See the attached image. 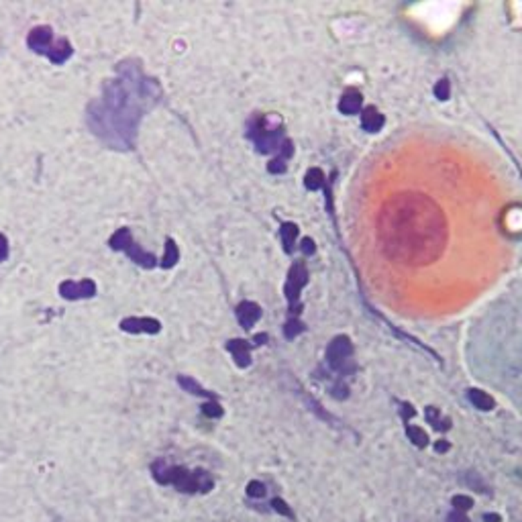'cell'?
<instances>
[{"mask_svg":"<svg viewBox=\"0 0 522 522\" xmlns=\"http://www.w3.org/2000/svg\"><path fill=\"white\" fill-rule=\"evenodd\" d=\"M247 139L263 155H278L288 137L278 115H253L247 121Z\"/></svg>","mask_w":522,"mask_h":522,"instance_id":"obj_3","label":"cell"},{"mask_svg":"<svg viewBox=\"0 0 522 522\" xmlns=\"http://www.w3.org/2000/svg\"><path fill=\"white\" fill-rule=\"evenodd\" d=\"M304 186L308 190H320L325 186V174L320 168H310L304 175Z\"/></svg>","mask_w":522,"mask_h":522,"instance_id":"obj_19","label":"cell"},{"mask_svg":"<svg viewBox=\"0 0 522 522\" xmlns=\"http://www.w3.org/2000/svg\"><path fill=\"white\" fill-rule=\"evenodd\" d=\"M435 96L438 100H447L451 96V84L449 80H438L435 84Z\"/></svg>","mask_w":522,"mask_h":522,"instance_id":"obj_25","label":"cell"},{"mask_svg":"<svg viewBox=\"0 0 522 522\" xmlns=\"http://www.w3.org/2000/svg\"><path fill=\"white\" fill-rule=\"evenodd\" d=\"M265 343H269V335H267V333H258V335H253V339H251V345H255V347L265 345Z\"/></svg>","mask_w":522,"mask_h":522,"instance_id":"obj_30","label":"cell"},{"mask_svg":"<svg viewBox=\"0 0 522 522\" xmlns=\"http://www.w3.org/2000/svg\"><path fill=\"white\" fill-rule=\"evenodd\" d=\"M286 170H288V164H286V160L273 157V160H269V164H267V172H269V174L282 175V174H286Z\"/></svg>","mask_w":522,"mask_h":522,"instance_id":"obj_24","label":"cell"},{"mask_svg":"<svg viewBox=\"0 0 522 522\" xmlns=\"http://www.w3.org/2000/svg\"><path fill=\"white\" fill-rule=\"evenodd\" d=\"M378 233L386 258L404 265H429L447 243L443 211L425 194H396L384 204Z\"/></svg>","mask_w":522,"mask_h":522,"instance_id":"obj_2","label":"cell"},{"mask_svg":"<svg viewBox=\"0 0 522 522\" xmlns=\"http://www.w3.org/2000/svg\"><path fill=\"white\" fill-rule=\"evenodd\" d=\"M308 284V269H306L304 261H294L290 271H288V278H286V284H284V294H286V300L290 304V312L296 314L300 312V292Z\"/></svg>","mask_w":522,"mask_h":522,"instance_id":"obj_5","label":"cell"},{"mask_svg":"<svg viewBox=\"0 0 522 522\" xmlns=\"http://www.w3.org/2000/svg\"><path fill=\"white\" fill-rule=\"evenodd\" d=\"M8 260V239L0 233V263Z\"/></svg>","mask_w":522,"mask_h":522,"instance_id":"obj_28","label":"cell"},{"mask_svg":"<svg viewBox=\"0 0 522 522\" xmlns=\"http://www.w3.org/2000/svg\"><path fill=\"white\" fill-rule=\"evenodd\" d=\"M361 104H363V96L357 90H347L339 100V110L343 115H357L361 110Z\"/></svg>","mask_w":522,"mask_h":522,"instance_id":"obj_14","label":"cell"},{"mask_svg":"<svg viewBox=\"0 0 522 522\" xmlns=\"http://www.w3.org/2000/svg\"><path fill=\"white\" fill-rule=\"evenodd\" d=\"M55 44V39H53V29L49 27V25H37V27H33L31 31H29V35H27V47L33 51V53H37V55H49V51H51V47Z\"/></svg>","mask_w":522,"mask_h":522,"instance_id":"obj_9","label":"cell"},{"mask_svg":"<svg viewBox=\"0 0 522 522\" xmlns=\"http://www.w3.org/2000/svg\"><path fill=\"white\" fill-rule=\"evenodd\" d=\"M177 384L184 388L186 392H190V394H196V396H204V398H217L213 392H209V390H204L194 378H190V376H177Z\"/></svg>","mask_w":522,"mask_h":522,"instance_id":"obj_18","label":"cell"},{"mask_svg":"<svg viewBox=\"0 0 522 522\" xmlns=\"http://www.w3.org/2000/svg\"><path fill=\"white\" fill-rule=\"evenodd\" d=\"M447 522H472L467 516H465V512H459V510H453L449 516H447Z\"/></svg>","mask_w":522,"mask_h":522,"instance_id":"obj_29","label":"cell"},{"mask_svg":"<svg viewBox=\"0 0 522 522\" xmlns=\"http://www.w3.org/2000/svg\"><path fill=\"white\" fill-rule=\"evenodd\" d=\"M384 123H386V119H384V115L376 106L363 108V113H361V127H363V130L378 133V130H382Z\"/></svg>","mask_w":522,"mask_h":522,"instance_id":"obj_13","label":"cell"},{"mask_svg":"<svg viewBox=\"0 0 522 522\" xmlns=\"http://www.w3.org/2000/svg\"><path fill=\"white\" fill-rule=\"evenodd\" d=\"M298 224L296 222H284L280 226V237H282V245H284V251L290 255L294 253V245H296V239H298Z\"/></svg>","mask_w":522,"mask_h":522,"instance_id":"obj_15","label":"cell"},{"mask_svg":"<svg viewBox=\"0 0 522 522\" xmlns=\"http://www.w3.org/2000/svg\"><path fill=\"white\" fill-rule=\"evenodd\" d=\"M202 412H204L209 418H218V416H222V408H220V404H217V402H206V404L202 406Z\"/></svg>","mask_w":522,"mask_h":522,"instance_id":"obj_26","label":"cell"},{"mask_svg":"<svg viewBox=\"0 0 522 522\" xmlns=\"http://www.w3.org/2000/svg\"><path fill=\"white\" fill-rule=\"evenodd\" d=\"M119 329L130 335H157L162 331V322L151 316H127L119 322Z\"/></svg>","mask_w":522,"mask_h":522,"instance_id":"obj_8","label":"cell"},{"mask_svg":"<svg viewBox=\"0 0 522 522\" xmlns=\"http://www.w3.org/2000/svg\"><path fill=\"white\" fill-rule=\"evenodd\" d=\"M451 504H453V508H455V510H459V512H467V510L474 506V498H472V496H465V494H459V496H455V498L451 500Z\"/></svg>","mask_w":522,"mask_h":522,"instance_id":"obj_23","label":"cell"},{"mask_svg":"<svg viewBox=\"0 0 522 522\" xmlns=\"http://www.w3.org/2000/svg\"><path fill=\"white\" fill-rule=\"evenodd\" d=\"M467 400L478 408V410H483V412H487V410H494V406H496V402H494V398L492 396H487L485 392L481 390H470L467 392Z\"/></svg>","mask_w":522,"mask_h":522,"instance_id":"obj_16","label":"cell"},{"mask_svg":"<svg viewBox=\"0 0 522 522\" xmlns=\"http://www.w3.org/2000/svg\"><path fill=\"white\" fill-rule=\"evenodd\" d=\"M177 261H180V249H177V245H175L174 239H172V237H168V239H166V253H164V258L160 260V267H164V269H172Z\"/></svg>","mask_w":522,"mask_h":522,"instance_id":"obj_17","label":"cell"},{"mask_svg":"<svg viewBox=\"0 0 522 522\" xmlns=\"http://www.w3.org/2000/svg\"><path fill=\"white\" fill-rule=\"evenodd\" d=\"M302 331H304V325H302V320H298L296 316H292V318L284 325V337H286L288 341L296 339Z\"/></svg>","mask_w":522,"mask_h":522,"instance_id":"obj_22","label":"cell"},{"mask_svg":"<svg viewBox=\"0 0 522 522\" xmlns=\"http://www.w3.org/2000/svg\"><path fill=\"white\" fill-rule=\"evenodd\" d=\"M353 345H351V339L345 337V335H339L335 337L329 347H327V363L333 371L337 374H349L353 371Z\"/></svg>","mask_w":522,"mask_h":522,"instance_id":"obj_6","label":"cell"},{"mask_svg":"<svg viewBox=\"0 0 522 522\" xmlns=\"http://www.w3.org/2000/svg\"><path fill=\"white\" fill-rule=\"evenodd\" d=\"M72 55H74V47H72V44H70L66 37H59V39L53 44V47H51L47 59H49L53 66H64L66 61H70Z\"/></svg>","mask_w":522,"mask_h":522,"instance_id":"obj_12","label":"cell"},{"mask_svg":"<svg viewBox=\"0 0 522 522\" xmlns=\"http://www.w3.org/2000/svg\"><path fill=\"white\" fill-rule=\"evenodd\" d=\"M435 449L438 451V453H443V451H447V449H449V443H447V441H441V443H436Z\"/></svg>","mask_w":522,"mask_h":522,"instance_id":"obj_32","label":"cell"},{"mask_svg":"<svg viewBox=\"0 0 522 522\" xmlns=\"http://www.w3.org/2000/svg\"><path fill=\"white\" fill-rule=\"evenodd\" d=\"M483 521H485V522H502V516H500V514H483Z\"/></svg>","mask_w":522,"mask_h":522,"instance_id":"obj_31","label":"cell"},{"mask_svg":"<svg viewBox=\"0 0 522 522\" xmlns=\"http://www.w3.org/2000/svg\"><path fill=\"white\" fill-rule=\"evenodd\" d=\"M300 249H302V253H304V255H314L316 245H314V241H312L310 237H304V239L300 241Z\"/></svg>","mask_w":522,"mask_h":522,"instance_id":"obj_27","label":"cell"},{"mask_svg":"<svg viewBox=\"0 0 522 522\" xmlns=\"http://www.w3.org/2000/svg\"><path fill=\"white\" fill-rule=\"evenodd\" d=\"M251 341L245 339H229L226 341V351L233 355L237 367H249L251 365Z\"/></svg>","mask_w":522,"mask_h":522,"instance_id":"obj_11","label":"cell"},{"mask_svg":"<svg viewBox=\"0 0 522 522\" xmlns=\"http://www.w3.org/2000/svg\"><path fill=\"white\" fill-rule=\"evenodd\" d=\"M108 247H110L113 251H123L133 263H137V265L143 267V269H153V267L160 265V260H157L155 253H151V251H147V249H143L141 245L135 243L129 226L117 229V231L110 235V239H108Z\"/></svg>","mask_w":522,"mask_h":522,"instance_id":"obj_4","label":"cell"},{"mask_svg":"<svg viewBox=\"0 0 522 522\" xmlns=\"http://www.w3.org/2000/svg\"><path fill=\"white\" fill-rule=\"evenodd\" d=\"M406 435H408V438H410L416 447H420V449L429 445V435H427L425 429H420V427L406 425Z\"/></svg>","mask_w":522,"mask_h":522,"instance_id":"obj_20","label":"cell"},{"mask_svg":"<svg viewBox=\"0 0 522 522\" xmlns=\"http://www.w3.org/2000/svg\"><path fill=\"white\" fill-rule=\"evenodd\" d=\"M261 314H263L261 306L253 300H243L235 306V316H237L241 329H245V331H251L260 322Z\"/></svg>","mask_w":522,"mask_h":522,"instance_id":"obj_10","label":"cell"},{"mask_svg":"<svg viewBox=\"0 0 522 522\" xmlns=\"http://www.w3.org/2000/svg\"><path fill=\"white\" fill-rule=\"evenodd\" d=\"M427 418H429V423L435 427L436 431H447V429H451V420H449V418H443L441 412H438L436 408H433V406L427 408Z\"/></svg>","mask_w":522,"mask_h":522,"instance_id":"obj_21","label":"cell"},{"mask_svg":"<svg viewBox=\"0 0 522 522\" xmlns=\"http://www.w3.org/2000/svg\"><path fill=\"white\" fill-rule=\"evenodd\" d=\"M98 292V286L94 280H80V282H74V280H64L59 284V296L64 300H88V298H94Z\"/></svg>","mask_w":522,"mask_h":522,"instance_id":"obj_7","label":"cell"},{"mask_svg":"<svg viewBox=\"0 0 522 522\" xmlns=\"http://www.w3.org/2000/svg\"><path fill=\"white\" fill-rule=\"evenodd\" d=\"M164 88L143 72L139 59L119 61L115 76L86 106L90 133L115 151H133L141 121L162 102Z\"/></svg>","mask_w":522,"mask_h":522,"instance_id":"obj_1","label":"cell"}]
</instances>
